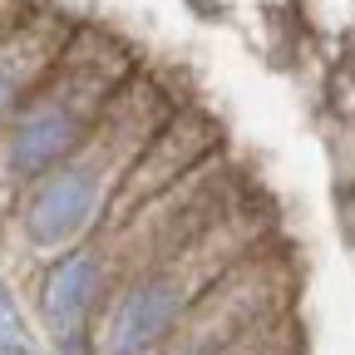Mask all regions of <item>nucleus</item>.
<instances>
[{
  "instance_id": "20e7f679",
  "label": "nucleus",
  "mask_w": 355,
  "mask_h": 355,
  "mask_svg": "<svg viewBox=\"0 0 355 355\" xmlns=\"http://www.w3.org/2000/svg\"><path fill=\"white\" fill-rule=\"evenodd\" d=\"M74 25L79 20H69L60 10L30 6L6 35H0V128L10 123V114L25 104L30 89L55 69V60L64 55Z\"/></svg>"
},
{
  "instance_id": "f257e3e1",
  "label": "nucleus",
  "mask_w": 355,
  "mask_h": 355,
  "mask_svg": "<svg viewBox=\"0 0 355 355\" xmlns=\"http://www.w3.org/2000/svg\"><path fill=\"white\" fill-rule=\"evenodd\" d=\"M133 69L139 64L119 35L99 25H74L55 69L30 89L10 123L0 128V183L20 193L55 163H64Z\"/></svg>"
},
{
  "instance_id": "f03ea898",
  "label": "nucleus",
  "mask_w": 355,
  "mask_h": 355,
  "mask_svg": "<svg viewBox=\"0 0 355 355\" xmlns=\"http://www.w3.org/2000/svg\"><path fill=\"white\" fill-rule=\"evenodd\" d=\"M212 153H217V123H212L202 109H173L168 123L153 133L148 148L133 158V168L123 173V183L114 188V202H109V212H104V227H99L94 237L114 232L133 207H144L148 198H158L168 183H178L188 168H198V163L212 158Z\"/></svg>"
},
{
  "instance_id": "7ed1b4c3",
  "label": "nucleus",
  "mask_w": 355,
  "mask_h": 355,
  "mask_svg": "<svg viewBox=\"0 0 355 355\" xmlns=\"http://www.w3.org/2000/svg\"><path fill=\"white\" fill-rule=\"evenodd\" d=\"M109 301H114V261L99 237L50 257V272L40 282V316L60 345H74L84 331H94L99 306Z\"/></svg>"
}]
</instances>
